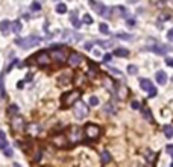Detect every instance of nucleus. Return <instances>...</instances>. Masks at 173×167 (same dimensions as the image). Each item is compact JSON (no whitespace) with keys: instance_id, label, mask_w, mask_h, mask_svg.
I'll use <instances>...</instances> for the list:
<instances>
[{"instance_id":"nucleus-25","label":"nucleus","mask_w":173,"mask_h":167,"mask_svg":"<svg viewBox=\"0 0 173 167\" xmlns=\"http://www.w3.org/2000/svg\"><path fill=\"white\" fill-rule=\"evenodd\" d=\"M30 11L32 12H39L41 11V5H39V2H32V5H30Z\"/></svg>"},{"instance_id":"nucleus-26","label":"nucleus","mask_w":173,"mask_h":167,"mask_svg":"<svg viewBox=\"0 0 173 167\" xmlns=\"http://www.w3.org/2000/svg\"><path fill=\"white\" fill-rule=\"evenodd\" d=\"M88 65H90V73L93 74V76H94V74H97V70H99V67H97V65L93 62V61H90V62H88Z\"/></svg>"},{"instance_id":"nucleus-41","label":"nucleus","mask_w":173,"mask_h":167,"mask_svg":"<svg viewBox=\"0 0 173 167\" xmlns=\"http://www.w3.org/2000/svg\"><path fill=\"white\" fill-rule=\"evenodd\" d=\"M152 3L157 5V6H162L164 3H166V0H152Z\"/></svg>"},{"instance_id":"nucleus-38","label":"nucleus","mask_w":173,"mask_h":167,"mask_svg":"<svg viewBox=\"0 0 173 167\" xmlns=\"http://www.w3.org/2000/svg\"><path fill=\"white\" fill-rule=\"evenodd\" d=\"M147 93H149V97H155V96L158 94V91H157V88L153 87V88H150V90L147 91Z\"/></svg>"},{"instance_id":"nucleus-51","label":"nucleus","mask_w":173,"mask_h":167,"mask_svg":"<svg viewBox=\"0 0 173 167\" xmlns=\"http://www.w3.org/2000/svg\"><path fill=\"white\" fill-rule=\"evenodd\" d=\"M128 2H129V3H137L138 0H128Z\"/></svg>"},{"instance_id":"nucleus-31","label":"nucleus","mask_w":173,"mask_h":167,"mask_svg":"<svg viewBox=\"0 0 173 167\" xmlns=\"http://www.w3.org/2000/svg\"><path fill=\"white\" fill-rule=\"evenodd\" d=\"M5 88H3V76H2V74H0V97H5Z\"/></svg>"},{"instance_id":"nucleus-23","label":"nucleus","mask_w":173,"mask_h":167,"mask_svg":"<svg viewBox=\"0 0 173 167\" xmlns=\"http://www.w3.org/2000/svg\"><path fill=\"white\" fill-rule=\"evenodd\" d=\"M112 12H115V14H118V15H123V17L128 15V11H126L125 6H115L112 9Z\"/></svg>"},{"instance_id":"nucleus-15","label":"nucleus","mask_w":173,"mask_h":167,"mask_svg":"<svg viewBox=\"0 0 173 167\" xmlns=\"http://www.w3.org/2000/svg\"><path fill=\"white\" fill-rule=\"evenodd\" d=\"M21 29H23V26H21V23H20L18 20L11 21V32H14V34H20V32H21Z\"/></svg>"},{"instance_id":"nucleus-18","label":"nucleus","mask_w":173,"mask_h":167,"mask_svg":"<svg viewBox=\"0 0 173 167\" xmlns=\"http://www.w3.org/2000/svg\"><path fill=\"white\" fill-rule=\"evenodd\" d=\"M114 55L115 56H120V58H126V56H129V50L123 49V47H118V49L114 50Z\"/></svg>"},{"instance_id":"nucleus-45","label":"nucleus","mask_w":173,"mask_h":167,"mask_svg":"<svg viewBox=\"0 0 173 167\" xmlns=\"http://www.w3.org/2000/svg\"><path fill=\"white\" fill-rule=\"evenodd\" d=\"M84 47H85V50H91V49H93V43H91V41H87Z\"/></svg>"},{"instance_id":"nucleus-3","label":"nucleus","mask_w":173,"mask_h":167,"mask_svg":"<svg viewBox=\"0 0 173 167\" xmlns=\"http://www.w3.org/2000/svg\"><path fill=\"white\" fill-rule=\"evenodd\" d=\"M88 111H90V109H88L87 103L82 102L81 99L73 105V114H74V117H76L78 120H84V118L88 116Z\"/></svg>"},{"instance_id":"nucleus-2","label":"nucleus","mask_w":173,"mask_h":167,"mask_svg":"<svg viewBox=\"0 0 173 167\" xmlns=\"http://www.w3.org/2000/svg\"><path fill=\"white\" fill-rule=\"evenodd\" d=\"M41 43V38L37 37V35H30V37H26V38H18L15 41V44H18L21 49H30L34 46H38Z\"/></svg>"},{"instance_id":"nucleus-24","label":"nucleus","mask_w":173,"mask_h":167,"mask_svg":"<svg viewBox=\"0 0 173 167\" xmlns=\"http://www.w3.org/2000/svg\"><path fill=\"white\" fill-rule=\"evenodd\" d=\"M55 11L58 14H65V12H67V5H65V3H58Z\"/></svg>"},{"instance_id":"nucleus-39","label":"nucleus","mask_w":173,"mask_h":167,"mask_svg":"<svg viewBox=\"0 0 173 167\" xmlns=\"http://www.w3.org/2000/svg\"><path fill=\"white\" fill-rule=\"evenodd\" d=\"M126 24L129 26V28H134V26H135V18H128L126 20Z\"/></svg>"},{"instance_id":"nucleus-44","label":"nucleus","mask_w":173,"mask_h":167,"mask_svg":"<svg viewBox=\"0 0 173 167\" xmlns=\"http://www.w3.org/2000/svg\"><path fill=\"white\" fill-rule=\"evenodd\" d=\"M111 59H112V56H111L109 53H106V55H103V62H109Z\"/></svg>"},{"instance_id":"nucleus-33","label":"nucleus","mask_w":173,"mask_h":167,"mask_svg":"<svg viewBox=\"0 0 173 167\" xmlns=\"http://www.w3.org/2000/svg\"><path fill=\"white\" fill-rule=\"evenodd\" d=\"M8 111H9V114H18V107H17L15 103H12Z\"/></svg>"},{"instance_id":"nucleus-14","label":"nucleus","mask_w":173,"mask_h":167,"mask_svg":"<svg viewBox=\"0 0 173 167\" xmlns=\"http://www.w3.org/2000/svg\"><path fill=\"white\" fill-rule=\"evenodd\" d=\"M70 21H72V24H73L76 29H79V28L82 26L81 20L78 18V11H72V14H70Z\"/></svg>"},{"instance_id":"nucleus-1","label":"nucleus","mask_w":173,"mask_h":167,"mask_svg":"<svg viewBox=\"0 0 173 167\" xmlns=\"http://www.w3.org/2000/svg\"><path fill=\"white\" fill-rule=\"evenodd\" d=\"M81 99V91L79 90H73V91H68V93L62 94L61 97V105L64 108H68V107H73L78 100Z\"/></svg>"},{"instance_id":"nucleus-21","label":"nucleus","mask_w":173,"mask_h":167,"mask_svg":"<svg viewBox=\"0 0 173 167\" xmlns=\"http://www.w3.org/2000/svg\"><path fill=\"white\" fill-rule=\"evenodd\" d=\"M141 114H143V117L146 118V120H149V122H152V112L149 111V108H146V107H141Z\"/></svg>"},{"instance_id":"nucleus-8","label":"nucleus","mask_w":173,"mask_h":167,"mask_svg":"<svg viewBox=\"0 0 173 167\" xmlns=\"http://www.w3.org/2000/svg\"><path fill=\"white\" fill-rule=\"evenodd\" d=\"M67 62L70 67H78L79 64L82 62V55L78 53V52H70L67 56Z\"/></svg>"},{"instance_id":"nucleus-52","label":"nucleus","mask_w":173,"mask_h":167,"mask_svg":"<svg viewBox=\"0 0 173 167\" xmlns=\"http://www.w3.org/2000/svg\"><path fill=\"white\" fill-rule=\"evenodd\" d=\"M172 167H173V161H172Z\"/></svg>"},{"instance_id":"nucleus-32","label":"nucleus","mask_w":173,"mask_h":167,"mask_svg":"<svg viewBox=\"0 0 173 167\" xmlns=\"http://www.w3.org/2000/svg\"><path fill=\"white\" fill-rule=\"evenodd\" d=\"M117 38H120V39H132V35H129V34H123V32H118V34H117Z\"/></svg>"},{"instance_id":"nucleus-49","label":"nucleus","mask_w":173,"mask_h":167,"mask_svg":"<svg viewBox=\"0 0 173 167\" xmlns=\"http://www.w3.org/2000/svg\"><path fill=\"white\" fill-rule=\"evenodd\" d=\"M3 138H6V135H5L3 131H0V140H3Z\"/></svg>"},{"instance_id":"nucleus-19","label":"nucleus","mask_w":173,"mask_h":167,"mask_svg":"<svg viewBox=\"0 0 173 167\" xmlns=\"http://www.w3.org/2000/svg\"><path fill=\"white\" fill-rule=\"evenodd\" d=\"M100 161H102V164H108V162L111 161V153L108 151H103L102 155H100Z\"/></svg>"},{"instance_id":"nucleus-30","label":"nucleus","mask_w":173,"mask_h":167,"mask_svg":"<svg viewBox=\"0 0 173 167\" xmlns=\"http://www.w3.org/2000/svg\"><path fill=\"white\" fill-rule=\"evenodd\" d=\"M82 21L85 24H93V17L90 15V14H84V18H82Z\"/></svg>"},{"instance_id":"nucleus-28","label":"nucleus","mask_w":173,"mask_h":167,"mask_svg":"<svg viewBox=\"0 0 173 167\" xmlns=\"http://www.w3.org/2000/svg\"><path fill=\"white\" fill-rule=\"evenodd\" d=\"M128 73H129V74H132V76L138 73V68H137V65H134V64L128 65Z\"/></svg>"},{"instance_id":"nucleus-42","label":"nucleus","mask_w":173,"mask_h":167,"mask_svg":"<svg viewBox=\"0 0 173 167\" xmlns=\"http://www.w3.org/2000/svg\"><path fill=\"white\" fill-rule=\"evenodd\" d=\"M131 107H132V109H140V108H141V105L137 102V100H134V102L131 103Z\"/></svg>"},{"instance_id":"nucleus-35","label":"nucleus","mask_w":173,"mask_h":167,"mask_svg":"<svg viewBox=\"0 0 173 167\" xmlns=\"http://www.w3.org/2000/svg\"><path fill=\"white\" fill-rule=\"evenodd\" d=\"M105 111L106 112H115V108H112V105H111V103H106V107H105Z\"/></svg>"},{"instance_id":"nucleus-11","label":"nucleus","mask_w":173,"mask_h":167,"mask_svg":"<svg viewBox=\"0 0 173 167\" xmlns=\"http://www.w3.org/2000/svg\"><path fill=\"white\" fill-rule=\"evenodd\" d=\"M0 32L3 35H8L11 32V21L9 20H2L0 21Z\"/></svg>"},{"instance_id":"nucleus-5","label":"nucleus","mask_w":173,"mask_h":167,"mask_svg":"<svg viewBox=\"0 0 173 167\" xmlns=\"http://www.w3.org/2000/svg\"><path fill=\"white\" fill-rule=\"evenodd\" d=\"M88 3H90V5L93 6V9H94L99 15H102V17H109L111 9H109V8H106L103 3L96 2V0H88Z\"/></svg>"},{"instance_id":"nucleus-12","label":"nucleus","mask_w":173,"mask_h":167,"mask_svg":"<svg viewBox=\"0 0 173 167\" xmlns=\"http://www.w3.org/2000/svg\"><path fill=\"white\" fill-rule=\"evenodd\" d=\"M149 50H152V52H155V53H158V55H164V53H167L170 49H168L167 46H159L158 44V46H150Z\"/></svg>"},{"instance_id":"nucleus-29","label":"nucleus","mask_w":173,"mask_h":167,"mask_svg":"<svg viewBox=\"0 0 173 167\" xmlns=\"http://www.w3.org/2000/svg\"><path fill=\"white\" fill-rule=\"evenodd\" d=\"M97 44H100L103 49H108V47H111V46H114V41H97Z\"/></svg>"},{"instance_id":"nucleus-43","label":"nucleus","mask_w":173,"mask_h":167,"mask_svg":"<svg viewBox=\"0 0 173 167\" xmlns=\"http://www.w3.org/2000/svg\"><path fill=\"white\" fill-rule=\"evenodd\" d=\"M166 151H167L168 155H172V156H173V144H168V146L166 147Z\"/></svg>"},{"instance_id":"nucleus-16","label":"nucleus","mask_w":173,"mask_h":167,"mask_svg":"<svg viewBox=\"0 0 173 167\" xmlns=\"http://www.w3.org/2000/svg\"><path fill=\"white\" fill-rule=\"evenodd\" d=\"M140 87H141V90L149 91L150 88H153V84L150 82L149 79H140Z\"/></svg>"},{"instance_id":"nucleus-47","label":"nucleus","mask_w":173,"mask_h":167,"mask_svg":"<svg viewBox=\"0 0 173 167\" xmlns=\"http://www.w3.org/2000/svg\"><path fill=\"white\" fill-rule=\"evenodd\" d=\"M167 38H168V41H173V29H170V30H168Z\"/></svg>"},{"instance_id":"nucleus-17","label":"nucleus","mask_w":173,"mask_h":167,"mask_svg":"<svg viewBox=\"0 0 173 167\" xmlns=\"http://www.w3.org/2000/svg\"><path fill=\"white\" fill-rule=\"evenodd\" d=\"M26 131H28L30 135H38V134H39V126L35 125V123H30V125H28Z\"/></svg>"},{"instance_id":"nucleus-6","label":"nucleus","mask_w":173,"mask_h":167,"mask_svg":"<svg viewBox=\"0 0 173 167\" xmlns=\"http://www.w3.org/2000/svg\"><path fill=\"white\" fill-rule=\"evenodd\" d=\"M50 56L56 61V62H64V61H67V53H65V50H64L62 46L50 49Z\"/></svg>"},{"instance_id":"nucleus-22","label":"nucleus","mask_w":173,"mask_h":167,"mask_svg":"<svg viewBox=\"0 0 173 167\" xmlns=\"http://www.w3.org/2000/svg\"><path fill=\"white\" fill-rule=\"evenodd\" d=\"M162 131H164V135H166L167 138H173V126L166 125V126L162 128Z\"/></svg>"},{"instance_id":"nucleus-10","label":"nucleus","mask_w":173,"mask_h":167,"mask_svg":"<svg viewBox=\"0 0 173 167\" xmlns=\"http://www.w3.org/2000/svg\"><path fill=\"white\" fill-rule=\"evenodd\" d=\"M11 128L17 131V132H20V131H23L24 129V120L21 117H15V118H12L11 120Z\"/></svg>"},{"instance_id":"nucleus-34","label":"nucleus","mask_w":173,"mask_h":167,"mask_svg":"<svg viewBox=\"0 0 173 167\" xmlns=\"http://www.w3.org/2000/svg\"><path fill=\"white\" fill-rule=\"evenodd\" d=\"M90 105H91V107H96V105H99V99H97L96 96H91V97H90Z\"/></svg>"},{"instance_id":"nucleus-36","label":"nucleus","mask_w":173,"mask_h":167,"mask_svg":"<svg viewBox=\"0 0 173 167\" xmlns=\"http://www.w3.org/2000/svg\"><path fill=\"white\" fill-rule=\"evenodd\" d=\"M3 152H5V156H8V158H9V156H12V149H11L9 146L3 149Z\"/></svg>"},{"instance_id":"nucleus-20","label":"nucleus","mask_w":173,"mask_h":167,"mask_svg":"<svg viewBox=\"0 0 173 167\" xmlns=\"http://www.w3.org/2000/svg\"><path fill=\"white\" fill-rule=\"evenodd\" d=\"M144 158H146V161L153 162V161H155V153H153V151H150V149H146V151H144Z\"/></svg>"},{"instance_id":"nucleus-9","label":"nucleus","mask_w":173,"mask_h":167,"mask_svg":"<svg viewBox=\"0 0 173 167\" xmlns=\"http://www.w3.org/2000/svg\"><path fill=\"white\" fill-rule=\"evenodd\" d=\"M34 58H35V62H37L38 65H41V67H43V65H47L49 64V59H50V58H49V53H47L46 50L38 52Z\"/></svg>"},{"instance_id":"nucleus-48","label":"nucleus","mask_w":173,"mask_h":167,"mask_svg":"<svg viewBox=\"0 0 173 167\" xmlns=\"http://www.w3.org/2000/svg\"><path fill=\"white\" fill-rule=\"evenodd\" d=\"M23 87H24V81H20L17 84V88H23Z\"/></svg>"},{"instance_id":"nucleus-46","label":"nucleus","mask_w":173,"mask_h":167,"mask_svg":"<svg viewBox=\"0 0 173 167\" xmlns=\"http://www.w3.org/2000/svg\"><path fill=\"white\" fill-rule=\"evenodd\" d=\"M166 64L168 67H173V58H166Z\"/></svg>"},{"instance_id":"nucleus-37","label":"nucleus","mask_w":173,"mask_h":167,"mask_svg":"<svg viewBox=\"0 0 173 167\" xmlns=\"http://www.w3.org/2000/svg\"><path fill=\"white\" fill-rule=\"evenodd\" d=\"M168 18H170V14H161V15L158 17V21H166Z\"/></svg>"},{"instance_id":"nucleus-4","label":"nucleus","mask_w":173,"mask_h":167,"mask_svg":"<svg viewBox=\"0 0 173 167\" xmlns=\"http://www.w3.org/2000/svg\"><path fill=\"white\" fill-rule=\"evenodd\" d=\"M84 135L88 140H96L100 137V128L94 123H87L85 128H84Z\"/></svg>"},{"instance_id":"nucleus-13","label":"nucleus","mask_w":173,"mask_h":167,"mask_svg":"<svg viewBox=\"0 0 173 167\" xmlns=\"http://www.w3.org/2000/svg\"><path fill=\"white\" fill-rule=\"evenodd\" d=\"M155 78H157V82L159 84V85H164V84L167 82V73L166 72H162V70H159V72H157V74H155Z\"/></svg>"},{"instance_id":"nucleus-50","label":"nucleus","mask_w":173,"mask_h":167,"mask_svg":"<svg viewBox=\"0 0 173 167\" xmlns=\"http://www.w3.org/2000/svg\"><path fill=\"white\" fill-rule=\"evenodd\" d=\"M30 79H32V73H29V74H28V76H26V81H28V82L30 81Z\"/></svg>"},{"instance_id":"nucleus-7","label":"nucleus","mask_w":173,"mask_h":167,"mask_svg":"<svg viewBox=\"0 0 173 167\" xmlns=\"http://www.w3.org/2000/svg\"><path fill=\"white\" fill-rule=\"evenodd\" d=\"M82 135H84V131L81 128H78V126H72V128L68 129V141H72V143L81 141Z\"/></svg>"},{"instance_id":"nucleus-40","label":"nucleus","mask_w":173,"mask_h":167,"mask_svg":"<svg viewBox=\"0 0 173 167\" xmlns=\"http://www.w3.org/2000/svg\"><path fill=\"white\" fill-rule=\"evenodd\" d=\"M5 147H8V141H6V138H3V140H0V149H5Z\"/></svg>"},{"instance_id":"nucleus-27","label":"nucleus","mask_w":173,"mask_h":167,"mask_svg":"<svg viewBox=\"0 0 173 167\" xmlns=\"http://www.w3.org/2000/svg\"><path fill=\"white\" fill-rule=\"evenodd\" d=\"M99 30H100L102 34H105V35H108V34H109V28H108V24H106V23H100Z\"/></svg>"}]
</instances>
